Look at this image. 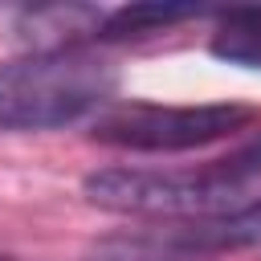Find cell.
Here are the masks:
<instances>
[{
  "label": "cell",
  "instance_id": "7a4b0ae2",
  "mask_svg": "<svg viewBox=\"0 0 261 261\" xmlns=\"http://www.w3.org/2000/svg\"><path fill=\"white\" fill-rule=\"evenodd\" d=\"M114 94V69L69 45L0 61V130H53L86 118Z\"/></svg>",
  "mask_w": 261,
  "mask_h": 261
},
{
  "label": "cell",
  "instance_id": "52a82bcc",
  "mask_svg": "<svg viewBox=\"0 0 261 261\" xmlns=\"http://www.w3.org/2000/svg\"><path fill=\"white\" fill-rule=\"evenodd\" d=\"M232 171H245V175H261V135L249 143V147H241L237 155H228L224 159Z\"/></svg>",
  "mask_w": 261,
  "mask_h": 261
},
{
  "label": "cell",
  "instance_id": "8992f818",
  "mask_svg": "<svg viewBox=\"0 0 261 261\" xmlns=\"http://www.w3.org/2000/svg\"><path fill=\"white\" fill-rule=\"evenodd\" d=\"M200 16V8H179V4H130V8H114L102 16L98 33L102 41H130V37H151V33H167L184 20Z\"/></svg>",
  "mask_w": 261,
  "mask_h": 261
},
{
  "label": "cell",
  "instance_id": "277c9868",
  "mask_svg": "<svg viewBox=\"0 0 261 261\" xmlns=\"http://www.w3.org/2000/svg\"><path fill=\"white\" fill-rule=\"evenodd\" d=\"M253 245H261V204L220 212V216H200V220H175V224L159 228L155 237L122 245L118 253L163 261L171 253L200 257V253H232V249H253Z\"/></svg>",
  "mask_w": 261,
  "mask_h": 261
},
{
  "label": "cell",
  "instance_id": "6da1fadb",
  "mask_svg": "<svg viewBox=\"0 0 261 261\" xmlns=\"http://www.w3.org/2000/svg\"><path fill=\"white\" fill-rule=\"evenodd\" d=\"M82 192L94 208L118 216L151 220H200L261 204L257 175L232 171L228 163L196 171H155V167H102L82 179Z\"/></svg>",
  "mask_w": 261,
  "mask_h": 261
},
{
  "label": "cell",
  "instance_id": "5b68a950",
  "mask_svg": "<svg viewBox=\"0 0 261 261\" xmlns=\"http://www.w3.org/2000/svg\"><path fill=\"white\" fill-rule=\"evenodd\" d=\"M212 57L241 65V69H261V8H228L216 20L212 33Z\"/></svg>",
  "mask_w": 261,
  "mask_h": 261
},
{
  "label": "cell",
  "instance_id": "3957f363",
  "mask_svg": "<svg viewBox=\"0 0 261 261\" xmlns=\"http://www.w3.org/2000/svg\"><path fill=\"white\" fill-rule=\"evenodd\" d=\"M253 122V110L241 102H204V106H155L130 102L94 118L90 139L118 151H192L220 139H232Z\"/></svg>",
  "mask_w": 261,
  "mask_h": 261
}]
</instances>
